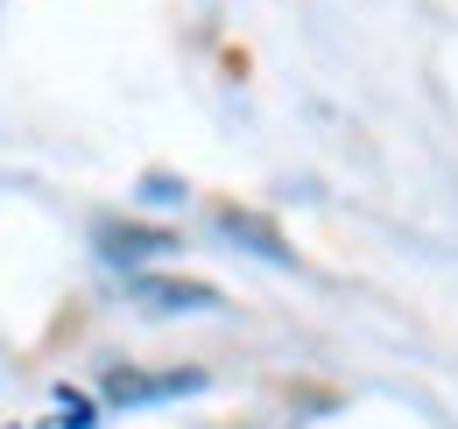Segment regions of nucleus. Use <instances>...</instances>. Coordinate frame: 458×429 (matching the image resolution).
<instances>
[{
    "label": "nucleus",
    "mask_w": 458,
    "mask_h": 429,
    "mask_svg": "<svg viewBox=\"0 0 458 429\" xmlns=\"http://www.w3.org/2000/svg\"><path fill=\"white\" fill-rule=\"evenodd\" d=\"M219 225H226V240H240V247H261V254H268V261H296V254H289L283 240H276V232H268V225H261V218H240V212H226L219 218Z\"/></svg>",
    "instance_id": "nucleus-3"
},
{
    "label": "nucleus",
    "mask_w": 458,
    "mask_h": 429,
    "mask_svg": "<svg viewBox=\"0 0 458 429\" xmlns=\"http://www.w3.org/2000/svg\"><path fill=\"white\" fill-rule=\"evenodd\" d=\"M106 254H120V261H148V254H170V232H127V225H106Z\"/></svg>",
    "instance_id": "nucleus-4"
},
{
    "label": "nucleus",
    "mask_w": 458,
    "mask_h": 429,
    "mask_svg": "<svg viewBox=\"0 0 458 429\" xmlns=\"http://www.w3.org/2000/svg\"><path fill=\"white\" fill-rule=\"evenodd\" d=\"M127 296L141 310H219V289H205V282H163V274H134Z\"/></svg>",
    "instance_id": "nucleus-1"
},
{
    "label": "nucleus",
    "mask_w": 458,
    "mask_h": 429,
    "mask_svg": "<svg viewBox=\"0 0 458 429\" xmlns=\"http://www.w3.org/2000/svg\"><path fill=\"white\" fill-rule=\"evenodd\" d=\"M191 387H205V374H114L106 380L114 401H156V394H191Z\"/></svg>",
    "instance_id": "nucleus-2"
}]
</instances>
